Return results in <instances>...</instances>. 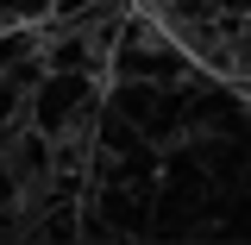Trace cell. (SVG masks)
<instances>
[{
    "instance_id": "6da1fadb",
    "label": "cell",
    "mask_w": 251,
    "mask_h": 245,
    "mask_svg": "<svg viewBox=\"0 0 251 245\" xmlns=\"http://www.w3.org/2000/svg\"><path fill=\"white\" fill-rule=\"evenodd\" d=\"M94 94V76H75V69H50L38 88H31V126H44L50 138H63L75 113H82V101Z\"/></svg>"
}]
</instances>
